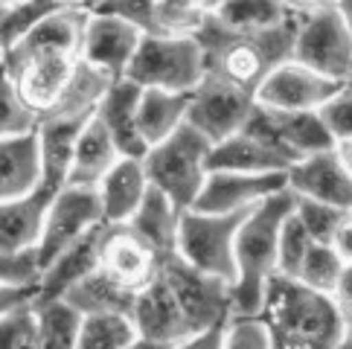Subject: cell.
<instances>
[{
	"label": "cell",
	"instance_id": "obj_49",
	"mask_svg": "<svg viewBox=\"0 0 352 349\" xmlns=\"http://www.w3.org/2000/svg\"><path fill=\"white\" fill-rule=\"evenodd\" d=\"M335 148H338V155H341V160H344L346 172L352 174V140H346V143H338Z\"/></svg>",
	"mask_w": 352,
	"mask_h": 349
},
{
	"label": "cell",
	"instance_id": "obj_23",
	"mask_svg": "<svg viewBox=\"0 0 352 349\" xmlns=\"http://www.w3.org/2000/svg\"><path fill=\"white\" fill-rule=\"evenodd\" d=\"M105 227H96L79 239L76 245H70L65 254H58L50 265L41 271V280H38V300H61L73 285L82 282L87 273H94L99 268V251H102V236ZM35 300V303H38Z\"/></svg>",
	"mask_w": 352,
	"mask_h": 349
},
{
	"label": "cell",
	"instance_id": "obj_20",
	"mask_svg": "<svg viewBox=\"0 0 352 349\" xmlns=\"http://www.w3.org/2000/svg\"><path fill=\"white\" fill-rule=\"evenodd\" d=\"M140 93H143L140 85H134L131 79L122 76L117 82H111L102 102L96 108V120L114 137L122 157H143L148 152V143L143 140V131H140V117H137Z\"/></svg>",
	"mask_w": 352,
	"mask_h": 349
},
{
	"label": "cell",
	"instance_id": "obj_17",
	"mask_svg": "<svg viewBox=\"0 0 352 349\" xmlns=\"http://www.w3.org/2000/svg\"><path fill=\"white\" fill-rule=\"evenodd\" d=\"M61 186H53L41 181L38 190H32L30 195L9 198L0 201V251L6 254H30L38 247L47 210L53 204V195Z\"/></svg>",
	"mask_w": 352,
	"mask_h": 349
},
{
	"label": "cell",
	"instance_id": "obj_34",
	"mask_svg": "<svg viewBox=\"0 0 352 349\" xmlns=\"http://www.w3.org/2000/svg\"><path fill=\"white\" fill-rule=\"evenodd\" d=\"M349 210L323 204V201H311V198H297L294 195V216L297 221L306 227L311 236V242H332V236L338 230V224L344 221Z\"/></svg>",
	"mask_w": 352,
	"mask_h": 349
},
{
	"label": "cell",
	"instance_id": "obj_11",
	"mask_svg": "<svg viewBox=\"0 0 352 349\" xmlns=\"http://www.w3.org/2000/svg\"><path fill=\"white\" fill-rule=\"evenodd\" d=\"M254 105L256 96L245 91V87H236L219 76H204L201 85L190 93L186 122L216 146L245 128Z\"/></svg>",
	"mask_w": 352,
	"mask_h": 349
},
{
	"label": "cell",
	"instance_id": "obj_37",
	"mask_svg": "<svg viewBox=\"0 0 352 349\" xmlns=\"http://www.w3.org/2000/svg\"><path fill=\"white\" fill-rule=\"evenodd\" d=\"M224 349H274L265 320L259 315H233L224 323Z\"/></svg>",
	"mask_w": 352,
	"mask_h": 349
},
{
	"label": "cell",
	"instance_id": "obj_30",
	"mask_svg": "<svg viewBox=\"0 0 352 349\" xmlns=\"http://www.w3.org/2000/svg\"><path fill=\"white\" fill-rule=\"evenodd\" d=\"M137 338L131 315L102 311V315H82V329L76 349H125Z\"/></svg>",
	"mask_w": 352,
	"mask_h": 349
},
{
	"label": "cell",
	"instance_id": "obj_19",
	"mask_svg": "<svg viewBox=\"0 0 352 349\" xmlns=\"http://www.w3.org/2000/svg\"><path fill=\"white\" fill-rule=\"evenodd\" d=\"M131 320H134L137 335L152 338V341H163V344H178L186 335H192L190 323H186L184 311L169 289V282L160 273L143 291H137L134 306H131Z\"/></svg>",
	"mask_w": 352,
	"mask_h": 349
},
{
	"label": "cell",
	"instance_id": "obj_10",
	"mask_svg": "<svg viewBox=\"0 0 352 349\" xmlns=\"http://www.w3.org/2000/svg\"><path fill=\"white\" fill-rule=\"evenodd\" d=\"M79 61H82L79 56H56V53H3V73L15 85L23 102L41 120L65 96Z\"/></svg>",
	"mask_w": 352,
	"mask_h": 349
},
{
	"label": "cell",
	"instance_id": "obj_12",
	"mask_svg": "<svg viewBox=\"0 0 352 349\" xmlns=\"http://www.w3.org/2000/svg\"><path fill=\"white\" fill-rule=\"evenodd\" d=\"M341 87V82L326 79L297 58H288L262 79L256 87V102L274 111H320Z\"/></svg>",
	"mask_w": 352,
	"mask_h": 349
},
{
	"label": "cell",
	"instance_id": "obj_52",
	"mask_svg": "<svg viewBox=\"0 0 352 349\" xmlns=\"http://www.w3.org/2000/svg\"><path fill=\"white\" fill-rule=\"evenodd\" d=\"M56 6H82V0H53ZM85 9V6H82Z\"/></svg>",
	"mask_w": 352,
	"mask_h": 349
},
{
	"label": "cell",
	"instance_id": "obj_27",
	"mask_svg": "<svg viewBox=\"0 0 352 349\" xmlns=\"http://www.w3.org/2000/svg\"><path fill=\"white\" fill-rule=\"evenodd\" d=\"M134 291L122 289L120 282H114L102 271H94L87 273L82 282H76L73 289L61 297L67 300L73 308H79L82 315H102V311H117V315H131V306H134Z\"/></svg>",
	"mask_w": 352,
	"mask_h": 349
},
{
	"label": "cell",
	"instance_id": "obj_47",
	"mask_svg": "<svg viewBox=\"0 0 352 349\" xmlns=\"http://www.w3.org/2000/svg\"><path fill=\"white\" fill-rule=\"evenodd\" d=\"M125 349H172V344H163V341H152V338H143V335H137V338L125 346Z\"/></svg>",
	"mask_w": 352,
	"mask_h": 349
},
{
	"label": "cell",
	"instance_id": "obj_14",
	"mask_svg": "<svg viewBox=\"0 0 352 349\" xmlns=\"http://www.w3.org/2000/svg\"><path fill=\"white\" fill-rule=\"evenodd\" d=\"M163 265V256L152 251L129 224H108L99 251V271L108 273L129 291H143Z\"/></svg>",
	"mask_w": 352,
	"mask_h": 349
},
{
	"label": "cell",
	"instance_id": "obj_36",
	"mask_svg": "<svg viewBox=\"0 0 352 349\" xmlns=\"http://www.w3.org/2000/svg\"><path fill=\"white\" fill-rule=\"evenodd\" d=\"M38 126V114L23 102L15 85L6 79V73L0 76V137L12 134H27Z\"/></svg>",
	"mask_w": 352,
	"mask_h": 349
},
{
	"label": "cell",
	"instance_id": "obj_38",
	"mask_svg": "<svg viewBox=\"0 0 352 349\" xmlns=\"http://www.w3.org/2000/svg\"><path fill=\"white\" fill-rule=\"evenodd\" d=\"M0 349H38L32 306L15 311V315L0 317Z\"/></svg>",
	"mask_w": 352,
	"mask_h": 349
},
{
	"label": "cell",
	"instance_id": "obj_48",
	"mask_svg": "<svg viewBox=\"0 0 352 349\" xmlns=\"http://www.w3.org/2000/svg\"><path fill=\"white\" fill-rule=\"evenodd\" d=\"M335 9H338V15L344 18V23L349 27V32H352V0H338Z\"/></svg>",
	"mask_w": 352,
	"mask_h": 349
},
{
	"label": "cell",
	"instance_id": "obj_43",
	"mask_svg": "<svg viewBox=\"0 0 352 349\" xmlns=\"http://www.w3.org/2000/svg\"><path fill=\"white\" fill-rule=\"evenodd\" d=\"M172 349H224V326L198 329L181 338L178 344H172Z\"/></svg>",
	"mask_w": 352,
	"mask_h": 349
},
{
	"label": "cell",
	"instance_id": "obj_33",
	"mask_svg": "<svg viewBox=\"0 0 352 349\" xmlns=\"http://www.w3.org/2000/svg\"><path fill=\"white\" fill-rule=\"evenodd\" d=\"M210 9L204 0H157L155 32L163 35H195L207 21Z\"/></svg>",
	"mask_w": 352,
	"mask_h": 349
},
{
	"label": "cell",
	"instance_id": "obj_2",
	"mask_svg": "<svg viewBox=\"0 0 352 349\" xmlns=\"http://www.w3.org/2000/svg\"><path fill=\"white\" fill-rule=\"evenodd\" d=\"M259 317L271 332L274 349H338L344 338V311L335 297L283 273L271 277Z\"/></svg>",
	"mask_w": 352,
	"mask_h": 349
},
{
	"label": "cell",
	"instance_id": "obj_6",
	"mask_svg": "<svg viewBox=\"0 0 352 349\" xmlns=\"http://www.w3.org/2000/svg\"><path fill=\"white\" fill-rule=\"evenodd\" d=\"M248 213H207V210H195V207L184 210L175 256H181L186 265L198 271L233 282L236 239Z\"/></svg>",
	"mask_w": 352,
	"mask_h": 349
},
{
	"label": "cell",
	"instance_id": "obj_24",
	"mask_svg": "<svg viewBox=\"0 0 352 349\" xmlns=\"http://www.w3.org/2000/svg\"><path fill=\"white\" fill-rule=\"evenodd\" d=\"M122 160V152L117 148L114 137L108 134V128L96 120V114L85 122V128L79 131L76 148H73V160H70V172H67V183L76 186H99V181L114 169Z\"/></svg>",
	"mask_w": 352,
	"mask_h": 349
},
{
	"label": "cell",
	"instance_id": "obj_28",
	"mask_svg": "<svg viewBox=\"0 0 352 349\" xmlns=\"http://www.w3.org/2000/svg\"><path fill=\"white\" fill-rule=\"evenodd\" d=\"M35 311V332H38V349H76L82 311L73 308L67 300H38Z\"/></svg>",
	"mask_w": 352,
	"mask_h": 349
},
{
	"label": "cell",
	"instance_id": "obj_13",
	"mask_svg": "<svg viewBox=\"0 0 352 349\" xmlns=\"http://www.w3.org/2000/svg\"><path fill=\"white\" fill-rule=\"evenodd\" d=\"M143 30L108 12H87L82 32V61L102 70L111 79H122L129 73L137 47L143 41Z\"/></svg>",
	"mask_w": 352,
	"mask_h": 349
},
{
	"label": "cell",
	"instance_id": "obj_51",
	"mask_svg": "<svg viewBox=\"0 0 352 349\" xmlns=\"http://www.w3.org/2000/svg\"><path fill=\"white\" fill-rule=\"evenodd\" d=\"M105 3V0H82V6L87 9V12H94V9H99V6H102Z\"/></svg>",
	"mask_w": 352,
	"mask_h": 349
},
{
	"label": "cell",
	"instance_id": "obj_42",
	"mask_svg": "<svg viewBox=\"0 0 352 349\" xmlns=\"http://www.w3.org/2000/svg\"><path fill=\"white\" fill-rule=\"evenodd\" d=\"M38 300V282H0V317L30 308Z\"/></svg>",
	"mask_w": 352,
	"mask_h": 349
},
{
	"label": "cell",
	"instance_id": "obj_7",
	"mask_svg": "<svg viewBox=\"0 0 352 349\" xmlns=\"http://www.w3.org/2000/svg\"><path fill=\"white\" fill-rule=\"evenodd\" d=\"M160 277L169 282L175 300H178L192 332L210 329V326H224V323L236 315L230 280L212 277V273H204L192 265H186L181 256L163 259Z\"/></svg>",
	"mask_w": 352,
	"mask_h": 349
},
{
	"label": "cell",
	"instance_id": "obj_25",
	"mask_svg": "<svg viewBox=\"0 0 352 349\" xmlns=\"http://www.w3.org/2000/svg\"><path fill=\"white\" fill-rule=\"evenodd\" d=\"M181 216H184V207H178L169 195H163L155 186H148L143 204L131 216L129 227L140 236L152 251H157L163 259H169V256H175V247H178Z\"/></svg>",
	"mask_w": 352,
	"mask_h": 349
},
{
	"label": "cell",
	"instance_id": "obj_29",
	"mask_svg": "<svg viewBox=\"0 0 352 349\" xmlns=\"http://www.w3.org/2000/svg\"><path fill=\"white\" fill-rule=\"evenodd\" d=\"M219 21L242 32H262L283 23L292 12L283 0H224L216 9Z\"/></svg>",
	"mask_w": 352,
	"mask_h": 349
},
{
	"label": "cell",
	"instance_id": "obj_40",
	"mask_svg": "<svg viewBox=\"0 0 352 349\" xmlns=\"http://www.w3.org/2000/svg\"><path fill=\"white\" fill-rule=\"evenodd\" d=\"M94 12H108V15H117L122 21L134 23L137 30H143L146 35L155 32L157 23V0H105L99 9Z\"/></svg>",
	"mask_w": 352,
	"mask_h": 349
},
{
	"label": "cell",
	"instance_id": "obj_31",
	"mask_svg": "<svg viewBox=\"0 0 352 349\" xmlns=\"http://www.w3.org/2000/svg\"><path fill=\"white\" fill-rule=\"evenodd\" d=\"M344 265L346 262L338 256V251L329 242H311L303 265H300V273L294 280L306 282L309 289H314V291L332 294L338 280H341V273H344Z\"/></svg>",
	"mask_w": 352,
	"mask_h": 349
},
{
	"label": "cell",
	"instance_id": "obj_8",
	"mask_svg": "<svg viewBox=\"0 0 352 349\" xmlns=\"http://www.w3.org/2000/svg\"><path fill=\"white\" fill-rule=\"evenodd\" d=\"M294 58L341 85L352 79V32L335 6L297 15Z\"/></svg>",
	"mask_w": 352,
	"mask_h": 349
},
{
	"label": "cell",
	"instance_id": "obj_54",
	"mask_svg": "<svg viewBox=\"0 0 352 349\" xmlns=\"http://www.w3.org/2000/svg\"><path fill=\"white\" fill-rule=\"evenodd\" d=\"M18 3H27V0H0V9H6V6H18Z\"/></svg>",
	"mask_w": 352,
	"mask_h": 349
},
{
	"label": "cell",
	"instance_id": "obj_45",
	"mask_svg": "<svg viewBox=\"0 0 352 349\" xmlns=\"http://www.w3.org/2000/svg\"><path fill=\"white\" fill-rule=\"evenodd\" d=\"M332 297H335L338 308L344 311V317H349L352 315V265H344V273H341V280H338Z\"/></svg>",
	"mask_w": 352,
	"mask_h": 349
},
{
	"label": "cell",
	"instance_id": "obj_53",
	"mask_svg": "<svg viewBox=\"0 0 352 349\" xmlns=\"http://www.w3.org/2000/svg\"><path fill=\"white\" fill-rule=\"evenodd\" d=\"M221 3H224V0H204V6H207L210 12H216V9L221 6Z\"/></svg>",
	"mask_w": 352,
	"mask_h": 349
},
{
	"label": "cell",
	"instance_id": "obj_41",
	"mask_svg": "<svg viewBox=\"0 0 352 349\" xmlns=\"http://www.w3.org/2000/svg\"><path fill=\"white\" fill-rule=\"evenodd\" d=\"M41 262L38 254H6L0 251V282H38Z\"/></svg>",
	"mask_w": 352,
	"mask_h": 349
},
{
	"label": "cell",
	"instance_id": "obj_22",
	"mask_svg": "<svg viewBox=\"0 0 352 349\" xmlns=\"http://www.w3.org/2000/svg\"><path fill=\"white\" fill-rule=\"evenodd\" d=\"M148 186L152 183H148L143 157H122L96 186L105 224H129L131 216L140 210Z\"/></svg>",
	"mask_w": 352,
	"mask_h": 349
},
{
	"label": "cell",
	"instance_id": "obj_18",
	"mask_svg": "<svg viewBox=\"0 0 352 349\" xmlns=\"http://www.w3.org/2000/svg\"><path fill=\"white\" fill-rule=\"evenodd\" d=\"M294 157L280 148L274 140L262 137L250 128L236 131L228 140L212 146L210 169H233V172H254V174H285L292 169Z\"/></svg>",
	"mask_w": 352,
	"mask_h": 349
},
{
	"label": "cell",
	"instance_id": "obj_1",
	"mask_svg": "<svg viewBox=\"0 0 352 349\" xmlns=\"http://www.w3.org/2000/svg\"><path fill=\"white\" fill-rule=\"evenodd\" d=\"M294 35H297V15H288L283 23L262 32H242L219 21L216 12H210L201 23L195 38L204 49L207 76H219L236 87H245L256 96V87L268 73L294 58Z\"/></svg>",
	"mask_w": 352,
	"mask_h": 349
},
{
	"label": "cell",
	"instance_id": "obj_21",
	"mask_svg": "<svg viewBox=\"0 0 352 349\" xmlns=\"http://www.w3.org/2000/svg\"><path fill=\"white\" fill-rule=\"evenodd\" d=\"M44 181L38 131L0 137V201L30 195Z\"/></svg>",
	"mask_w": 352,
	"mask_h": 349
},
{
	"label": "cell",
	"instance_id": "obj_46",
	"mask_svg": "<svg viewBox=\"0 0 352 349\" xmlns=\"http://www.w3.org/2000/svg\"><path fill=\"white\" fill-rule=\"evenodd\" d=\"M283 3L288 6V12H292V15H309V12L335 6L338 0H283Z\"/></svg>",
	"mask_w": 352,
	"mask_h": 349
},
{
	"label": "cell",
	"instance_id": "obj_26",
	"mask_svg": "<svg viewBox=\"0 0 352 349\" xmlns=\"http://www.w3.org/2000/svg\"><path fill=\"white\" fill-rule=\"evenodd\" d=\"M186 111H190V93L160 91V87H143L140 93V131L148 146L166 140L181 126H186Z\"/></svg>",
	"mask_w": 352,
	"mask_h": 349
},
{
	"label": "cell",
	"instance_id": "obj_15",
	"mask_svg": "<svg viewBox=\"0 0 352 349\" xmlns=\"http://www.w3.org/2000/svg\"><path fill=\"white\" fill-rule=\"evenodd\" d=\"M288 190L285 174H254L233 169H210L204 190H201L195 210L207 213H248L271 195Z\"/></svg>",
	"mask_w": 352,
	"mask_h": 349
},
{
	"label": "cell",
	"instance_id": "obj_35",
	"mask_svg": "<svg viewBox=\"0 0 352 349\" xmlns=\"http://www.w3.org/2000/svg\"><path fill=\"white\" fill-rule=\"evenodd\" d=\"M311 247V236L306 233V227L297 221L294 216V207L288 218L283 221V230H280V251H276V273L283 277H297L300 273V265Z\"/></svg>",
	"mask_w": 352,
	"mask_h": 349
},
{
	"label": "cell",
	"instance_id": "obj_3",
	"mask_svg": "<svg viewBox=\"0 0 352 349\" xmlns=\"http://www.w3.org/2000/svg\"><path fill=\"white\" fill-rule=\"evenodd\" d=\"M294 207V195L283 190L268 201L256 204L245 216L236 239V277L233 300L236 315H259L262 297L271 277L276 273V251H280V230Z\"/></svg>",
	"mask_w": 352,
	"mask_h": 349
},
{
	"label": "cell",
	"instance_id": "obj_50",
	"mask_svg": "<svg viewBox=\"0 0 352 349\" xmlns=\"http://www.w3.org/2000/svg\"><path fill=\"white\" fill-rule=\"evenodd\" d=\"M338 349H352V315L344 317V338L338 344Z\"/></svg>",
	"mask_w": 352,
	"mask_h": 349
},
{
	"label": "cell",
	"instance_id": "obj_5",
	"mask_svg": "<svg viewBox=\"0 0 352 349\" xmlns=\"http://www.w3.org/2000/svg\"><path fill=\"white\" fill-rule=\"evenodd\" d=\"M207 76L204 49L195 35H163L148 32L143 35L140 47L125 79L140 87H160V91L192 93Z\"/></svg>",
	"mask_w": 352,
	"mask_h": 349
},
{
	"label": "cell",
	"instance_id": "obj_4",
	"mask_svg": "<svg viewBox=\"0 0 352 349\" xmlns=\"http://www.w3.org/2000/svg\"><path fill=\"white\" fill-rule=\"evenodd\" d=\"M210 152L212 143L186 122L166 140L148 146V152L143 155L148 183L169 195L178 207L190 210L210 174Z\"/></svg>",
	"mask_w": 352,
	"mask_h": 349
},
{
	"label": "cell",
	"instance_id": "obj_55",
	"mask_svg": "<svg viewBox=\"0 0 352 349\" xmlns=\"http://www.w3.org/2000/svg\"><path fill=\"white\" fill-rule=\"evenodd\" d=\"M0 76H3V53H0Z\"/></svg>",
	"mask_w": 352,
	"mask_h": 349
},
{
	"label": "cell",
	"instance_id": "obj_9",
	"mask_svg": "<svg viewBox=\"0 0 352 349\" xmlns=\"http://www.w3.org/2000/svg\"><path fill=\"white\" fill-rule=\"evenodd\" d=\"M102 224H105L102 204H99V195H96L94 186L65 183L53 195V204H50V210H47L41 242H38V247H35L38 262H41V271L58 254H65L70 245H76L91 230L102 227Z\"/></svg>",
	"mask_w": 352,
	"mask_h": 349
},
{
	"label": "cell",
	"instance_id": "obj_39",
	"mask_svg": "<svg viewBox=\"0 0 352 349\" xmlns=\"http://www.w3.org/2000/svg\"><path fill=\"white\" fill-rule=\"evenodd\" d=\"M320 117L326 122V128H329V134L335 137V146L352 140V85H344L320 108Z\"/></svg>",
	"mask_w": 352,
	"mask_h": 349
},
{
	"label": "cell",
	"instance_id": "obj_32",
	"mask_svg": "<svg viewBox=\"0 0 352 349\" xmlns=\"http://www.w3.org/2000/svg\"><path fill=\"white\" fill-rule=\"evenodd\" d=\"M53 9H58L53 0H27V3L0 9V53L27 38Z\"/></svg>",
	"mask_w": 352,
	"mask_h": 349
},
{
	"label": "cell",
	"instance_id": "obj_44",
	"mask_svg": "<svg viewBox=\"0 0 352 349\" xmlns=\"http://www.w3.org/2000/svg\"><path fill=\"white\" fill-rule=\"evenodd\" d=\"M329 245L335 247L338 256H341L346 265H352V210L344 216V221L338 224V230H335V236H332Z\"/></svg>",
	"mask_w": 352,
	"mask_h": 349
},
{
	"label": "cell",
	"instance_id": "obj_16",
	"mask_svg": "<svg viewBox=\"0 0 352 349\" xmlns=\"http://www.w3.org/2000/svg\"><path fill=\"white\" fill-rule=\"evenodd\" d=\"M285 186L297 198H311V201L352 210V174L346 172L338 148L300 157L285 172Z\"/></svg>",
	"mask_w": 352,
	"mask_h": 349
}]
</instances>
